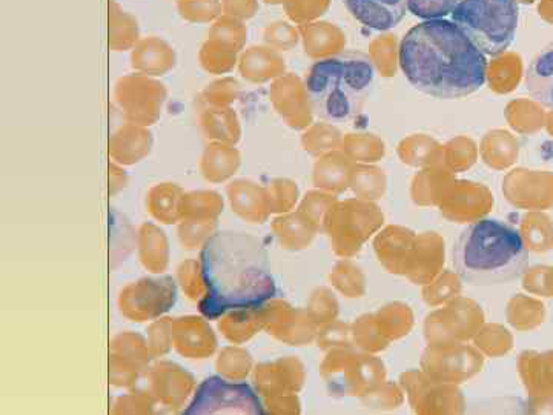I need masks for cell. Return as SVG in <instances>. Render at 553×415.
Masks as SVG:
<instances>
[{"label": "cell", "instance_id": "cell-5", "mask_svg": "<svg viewBox=\"0 0 553 415\" xmlns=\"http://www.w3.org/2000/svg\"><path fill=\"white\" fill-rule=\"evenodd\" d=\"M451 16L481 53L498 56L514 42L520 8L517 0H461Z\"/></svg>", "mask_w": 553, "mask_h": 415}, {"label": "cell", "instance_id": "cell-15", "mask_svg": "<svg viewBox=\"0 0 553 415\" xmlns=\"http://www.w3.org/2000/svg\"><path fill=\"white\" fill-rule=\"evenodd\" d=\"M239 163V154L226 143H211L202 157V170L208 179L222 180L231 176Z\"/></svg>", "mask_w": 553, "mask_h": 415}, {"label": "cell", "instance_id": "cell-4", "mask_svg": "<svg viewBox=\"0 0 553 415\" xmlns=\"http://www.w3.org/2000/svg\"><path fill=\"white\" fill-rule=\"evenodd\" d=\"M374 80V64L366 54L343 51L320 59L306 76L311 110L325 122H351L365 108Z\"/></svg>", "mask_w": 553, "mask_h": 415}, {"label": "cell", "instance_id": "cell-2", "mask_svg": "<svg viewBox=\"0 0 553 415\" xmlns=\"http://www.w3.org/2000/svg\"><path fill=\"white\" fill-rule=\"evenodd\" d=\"M206 297L200 311L208 319L229 309H255L275 296L268 251L262 240L243 233L212 236L202 251Z\"/></svg>", "mask_w": 553, "mask_h": 415}, {"label": "cell", "instance_id": "cell-13", "mask_svg": "<svg viewBox=\"0 0 553 415\" xmlns=\"http://www.w3.org/2000/svg\"><path fill=\"white\" fill-rule=\"evenodd\" d=\"M203 133L208 139L234 145L239 140L240 128L236 114L229 108L212 107L206 110L200 119Z\"/></svg>", "mask_w": 553, "mask_h": 415}, {"label": "cell", "instance_id": "cell-24", "mask_svg": "<svg viewBox=\"0 0 553 415\" xmlns=\"http://www.w3.org/2000/svg\"><path fill=\"white\" fill-rule=\"evenodd\" d=\"M297 33L286 24H274L266 28L265 40L274 47H291L295 44Z\"/></svg>", "mask_w": 553, "mask_h": 415}, {"label": "cell", "instance_id": "cell-7", "mask_svg": "<svg viewBox=\"0 0 553 415\" xmlns=\"http://www.w3.org/2000/svg\"><path fill=\"white\" fill-rule=\"evenodd\" d=\"M216 414V412H248L262 414L260 402L246 385H229L219 379H208L197 392L186 414Z\"/></svg>", "mask_w": 553, "mask_h": 415}, {"label": "cell", "instance_id": "cell-23", "mask_svg": "<svg viewBox=\"0 0 553 415\" xmlns=\"http://www.w3.org/2000/svg\"><path fill=\"white\" fill-rule=\"evenodd\" d=\"M223 14L237 20H248L257 13V0H222Z\"/></svg>", "mask_w": 553, "mask_h": 415}, {"label": "cell", "instance_id": "cell-12", "mask_svg": "<svg viewBox=\"0 0 553 415\" xmlns=\"http://www.w3.org/2000/svg\"><path fill=\"white\" fill-rule=\"evenodd\" d=\"M110 48L111 51H128L140 40L139 20L122 10L116 0H110Z\"/></svg>", "mask_w": 553, "mask_h": 415}, {"label": "cell", "instance_id": "cell-18", "mask_svg": "<svg viewBox=\"0 0 553 415\" xmlns=\"http://www.w3.org/2000/svg\"><path fill=\"white\" fill-rule=\"evenodd\" d=\"M239 53L222 47L214 40L206 39L199 51V62L203 70L211 74H223L236 67Z\"/></svg>", "mask_w": 553, "mask_h": 415}, {"label": "cell", "instance_id": "cell-1", "mask_svg": "<svg viewBox=\"0 0 553 415\" xmlns=\"http://www.w3.org/2000/svg\"><path fill=\"white\" fill-rule=\"evenodd\" d=\"M398 62L415 90L437 99H463L486 83V54L444 17L411 28L401 40Z\"/></svg>", "mask_w": 553, "mask_h": 415}, {"label": "cell", "instance_id": "cell-22", "mask_svg": "<svg viewBox=\"0 0 553 415\" xmlns=\"http://www.w3.org/2000/svg\"><path fill=\"white\" fill-rule=\"evenodd\" d=\"M328 0H288V13L294 20L311 19L325 11Z\"/></svg>", "mask_w": 553, "mask_h": 415}, {"label": "cell", "instance_id": "cell-16", "mask_svg": "<svg viewBox=\"0 0 553 415\" xmlns=\"http://www.w3.org/2000/svg\"><path fill=\"white\" fill-rule=\"evenodd\" d=\"M303 37L306 51L312 56H323L322 59L332 56L331 50L337 54L338 48L342 45V34L329 24L309 25L308 28H303Z\"/></svg>", "mask_w": 553, "mask_h": 415}, {"label": "cell", "instance_id": "cell-17", "mask_svg": "<svg viewBox=\"0 0 553 415\" xmlns=\"http://www.w3.org/2000/svg\"><path fill=\"white\" fill-rule=\"evenodd\" d=\"M246 37H248V31H246L242 20L225 16V14L220 16L211 25V30H209L208 34V39L214 40V42L222 45V47L236 51V53H240L243 47H245Z\"/></svg>", "mask_w": 553, "mask_h": 415}, {"label": "cell", "instance_id": "cell-14", "mask_svg": "<svg viewBox=\"0 0 553 415\" xmlns=\"http://www.w3.org/2000/svg\"><path fill=\"white\" fill-rule=\"evenodd\" d=\"M239 68L245 79L259 82L265 80L269 74L277 73L282 68V62L268 48L251 47L240 56Z\"/></svg>", "mask_w": 553, "mask_h": 415}, {"label": "cell", "instance_id": "cell-21", "mask_svg": "<svg viewBox=\"0 0 553 415\" xmlns=\"http://www.w3.org/2000/svg\"><path fill=\"white\" fill-rule=\"evenodd\" d=\"M237 94H239V85H237L236 80L231 79V77L212 82L211 85H208V88L203 91V97H205L206 102H208L211 107L216 108L228 107V105H231V103L237 99Z\"/></svg>", "mask_w": 553, "mask_h": 415}, {"label": "cell", "instance_id": "cell-3", "mask_svg": "<svg viewBox=\"0 0 553 415\" xmlns=\"http://www.w3.org/2000/svg\"><path fill=\"white\" fill-rule=\"evenodd\" d=\"M455 271L464 282L495 286L514 282L529 262L517 228L503 220L483 219L464 228L452 251Z\"/></svg>", "mask_w": 553, "mask_h": 415}, {"label": "cell", "instance_id": "cell-6", "mask_svg": "<svg viewBox=\"0 0 553 415\" xmlns=\"http://www.w3.org/2000/svg\"><path fill=\"white\" fill-rule=\"evenodd\" d=\"M117 105L131 123L142 127L153 125L162 113L166 90L159 80L145 74H130L116 83Z\"/></svg>", "mask_w": 553, "mask_h": 415}, {"label": "cell", "instance_id": "cell-9", "mask_svg": "<svg viewBox=\"0 0 553 415\" xmlns=\"http://www.w3.org/2000/svg\"><path fill=\"white\" fill-rule=\"evenodd\" d=\"M131 67L145 76H163L176 67V51L160 37H143L131 50Z\"/></svg>", "mask_w": 553, "mask_h": 415}, {"label": "cell", "instance_id": "cell-10", "mask_svg": "<svg viewBox=\"0 0 553 415\" xmlns=\"http://www.w3.org/2000/svg\"><path fill=\"white\" fill-rule=\"evenodd\" d=\"M151 145H153V137L150 131L142 125L130 123V125H123L113 134L110 140V153L117 162L130 165V163L139 162L150 153Z\"/></svg>", "mask_w": 553, "mask_h": 415}, {"label": "cell", "instance_id": "cell-25", "mask_svg": "<svg viewBox=\"0 0 553 415\" xmlns=\"http://www.w3.org/2000/svg\"><path fill=\"white\" fill-rule=\"evenodd\" d=\"M266 4H280L283 0H265Z\"/></svg>", "mask_w": 553, "mask_h": 415}, {"label": "cell", "instance_id": "cell-11", "mask_svg": "<svg viewBox=\"0 0 553 415\" xmlns=\"http://www.w3.org/2000/svg\"><path fill=\"white\" fill-rule=\"evenodd\" d=\"M526 88L543 107L553 110V40L530 62Z\"/></svg>", "mask_w": 553, "mask_h": 415}, {"label": "cell", "instance_id": "cell-8", "mask_svg": "<svg viewBox=\"0 0 553 415\" xmlns=\"http://www.w3.org/2000/svg\"><path fill=\"white\" fill-rule=\"evenodd\" d=\"M343 4L357 22L377 31L397 27L408 11L406 0H343Z\"/></svg>", "mask_w": 553, "mask_h": 415}, {"label": "cell", "instance_id": "cell-19", "mask_svg": "<svg viewBox=\"0 0 553 415\" xmlns=\"http://www.w3.org/2000/svg\"><path fill=\"white\" fill-rule=\"evenodd\" d=\"M177 13L189 24H214L223 16L222 0H177Z\"/></svg>", "mask_w": 553, "mask_h": 415}, {"label": "cell", "instance_id": "cell-20", "mask_svg": "<svg viewBox=\"0 0 553 415\" xmlns=\"http://www.w3.org/2000/svg\"><path fill=\"white\" fill-rule=\"evenodd\" d=\"M408 10L420 19H443L452 14L461 0H406Z\"/></svg>", "mask_w": 553, "mask_h": 415}]
</instances>
